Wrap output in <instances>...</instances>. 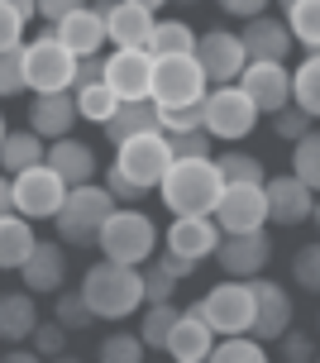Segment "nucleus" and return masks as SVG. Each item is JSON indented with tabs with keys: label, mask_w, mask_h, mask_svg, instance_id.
<instances>
[{
	"label": "nucleus",
	"mask_w": 320,
	"mask_h": 363,
	"mask_svg": "<svg viewBox=\"0 0 320 363\" xmlns=\"http://www.w3.org/2000/svg\"><path fill=\"white\" fill-rule=\"evenodd\" d=\"M82 301L91 306L96 320H125L134 311L143 306V277L139 268H129V263H91L87 277H82Z\"/></svg>",
	"instance_id": "1"
},
{
	"label": "nucleus",
	"mask_w": 320,
	"mask_h": 363,
	"mask_svg": "<svg viewBox=\"0 0 320 363\" xmlns=\"http://www.w3.org/2000/svg\"><path fill=\"white\" fill-rule=\"evenodd\" d=\"M220 191H225V182L211 158H172V167L158 182V196L172 216H211Z\"/></svg>",
	"instance_id": "2"
},
{
	"label": "nucleus",
	"mask_w": 320,
	"mask_h": 363,
	"mask_svg": "<svg viewBox=\"0 0 320 363\" xmlns=\"http://www.w3.org/2000/svg\"><path fill=\"white\" fill-rule=\"evenodd\" d=\"M110 211H115V201H110L106 186H96V182L67 186V201L57 206L53 230H57L62 244H72V249H91V244L101 239V225L110 220Z\"/></svg>",
	"instance_id": "3"
},
{
	"label": "nucleus",
	"mask_w": 320,
	"mask_h": 363,
	"mask_svg": "<svg viewBox=\"0 0 320 363\" xmlns=\"http://www.w3.org/2000/svg\"><path fill=\"white\" fill-rule=\"evenodd\" d=\"M96 249H101L110 263H129V268H139V263H148L153 249H158V225L143 216L139 206H115L110 220L101 225Z\"/></svg>",
	"instance_id": "4"
},
{
	"label": "nucleus",
	"mask_w": 320,
	"mask_h": 363,
	"mask_svg": "<svg viewBox=\"0 0 320 363\" xmlns=\"http://www.w3.org/2000/svg\"><path fill=\"white\" fill-rule=\"evenodd\" d=\"M72 72H77V57L53 38V24L38 29L34 43H24V82L34 96H48V91H72Z\"/></svg>",
	"instance_id": "5"
},
{
	"label": "nucleus",
	"mask_w": 320,
	"mask_h": 363,
	"mask_svg": "<svg viewBox=\"0 0 320 363\" xmlns=\"http://www.w3.org/2000/svg\"><path fill=\"white\" fill-rule=\"evenodd\" d=\"M196 315H201L215 335H249V325H253V291H249V282H239V277L215 282V287L196 301Z\"/></svg>",
	"instance_id": "6"
},
{
	"label": "nucleus",
	"mask_w": 320,
	"mask_h": 363,
	"mask_svg": "<svg viewBox=\"0 0 320 363\" xmlns=\"http://www.w3.org/2000/svg\"><path fill=\"white\" fill-rule=\"evenodd\" d=\"M201 110H206V125L201 129H206L211 139H225V144L249 139L253 125H258V110H253V101L239 86H211L201 96Z\"/></svg>",
	"instance_id": "7"
},
{
	"label": "nucleus",
	"mask_w": 320,
	"mask_h": 363,
	"mask_svg": "<svg viewBox=\"0 0 320 363\" xmlns=\"http://www.w3.org/2000/svg\"><path fill=\"white\" fill-rule=\"evenodd\" d=\"M206 91H211V82H206L196 57H153V91H148V101L158 110L196 106Z\"/></svg>",
	"instance_id": "8"
},
{
	"label": "nucleus",
	"mask_w": 320,
	"mask_h": 363,
	"mask_svg": "<svg viewBox=\"0 0 320 363\" xmlns=\"http://www.w3.org/2000/svg\"><path fill=\"white\" fill-rule=\"evenodd\" d=\"M115 167L148 196V191L162 182V172L172 167V148H167V139H162V129L158 134H139V139L115 144Z\"/></svg>",
	"instance_id": "9"
},
{
	"label": "nucleus",
	"mask_w": 320,
	"mask_h": 363,
	"mask_svg": "<svg viewBox=\"0 0 320 363\" xmlns=\"http://www.w3.org/2000/svg\"><path fill=\"white\" fill-rule=\"evenodd\" d=\"M10 186H15V216H24V220H53L57 206L67 201V182L57 177L48 163L10 177Z\"/></svg>",
	"instance_id": "10"
},
{
	"label": "nucleus",
	"mask_w": 320,
	"mask_h": 363,
	"mask_svg": "<svg viewBox=\"0 0 320 363\" xmlns=\"http://www.w3.org/2000/svg\"><path fill=\"white\" fill-rule=\"evenodd\" d=\"M192 57L201 62V72H206L211 86H234L239 72L249 67L244 43H239V34H230V29H206V34H196V53Z\"/></svg>",
	"instance_id": "11"
},
{
	"label": "nucleus",
	"mask_w": 320,
	"mask_h": 363,
	"mask_svg": "<svg viewBox=\"0 0 320 363\" xmlns=\"http://www.w3.org/2000/svg\"><path fill=\"white\" fill-rule=\"evenodd\" d=\"M249 291H253V325H249V340L258 345H272V340H282L287 330H292V296H287L282 282H267V277H249Z\"/></svg>",
	"instance_id": "12"
},
{
	"label": "nucleus",
	"mask_w": 320,
	"mask_h": 363,
	"mask_svg": "<svg viewBox=\"0 0 320 363\" xmlns=\"http://www.w3.org/2000/svg\"><path fill=\"white\" fill-rule=\"evenodd\" d=\"M215 230L220 235H253V230H263L267 225V196L263 186H225L220 201H215Z\"/></svg>",
	"instance_id": "13"
},
{
	"label": "nucleus",
	"mask_w": 320,
	"mask_h": 363,
	"mask_svg": "<svg viewBox=\"0 0 320 363\" xmlns=\"http://www.w3.org/2000/svg\"><path fill=\"white\" fill-rule=\"evenodd\" d=\"M106 86L115 91V101H148L153 91V53L148 48H115L106 57Z\"/></svg>",
	"instance_id": "14"
},
{
	"label": "nucleus",
	"mask_w": 320,
	"mask_h": 363,
	"mask_svg": "<svg viewBox=\"0 0 320 363\" xmlns=\"http://www.w3.org/2000/svg\"><path fill=\"white\" fill-rule=\"evenodd\" d=\"M234 86L253 101L258 115H277L282 106H292V72H287V62H249Z\"/></svg>",
	"instance_id": "15"
},
{
	"label": "nucleus",
	"mask_w": 320,
	"mask_h": 363,
	"mask_svg": "<svg viewBox=\"0 0 320 363\" xmlns=\"http://www.w3.org/2000/svg\"><path fill=\"white\" fill-rule=\"evenodd\" d=\"M267 258H272V239L263 230H253V235H220V244H215V263L225 268V277H239V282L263 277Z\"/></svg>",
	"instance_id": "16"
},
{
	"label": "nucleus",
	"mask_w": 320,
	"mask_h": 363,
	"mask_svg": "<svg viewBox=\"0 0 320 363\" xmlns=\"http://www.w3.org/2000/svg\"><path fill=\"white\" fill-rule=\"evenodd\" d=\"M101 24H106V38L115 48H148V34H153V15L129 5V0H96L91 5Z\"/></svg>",
	"instance_id": "17"
},
{
	"label": "nucleus",
	"mask_w": 320,
	"mask_h": 363,
	"mask_svg": "<svg viewBox=\"0 0 320 363\" xmlns=\"http://www.w3.org/2000/svg\"><path fill=\"white\" fill-rule=\"evenodd\" d=\"M215 244H220V230H215L211 216H177L167 225V254L187 258L192 268H201L206 258H215Z\"/></svg>",
	"instance_id": "18"
},
{
	"label": "nucleus",
	"mask_w": 320,
	"mask_h": 363,
	"mask_svg": "<svg viewBox=\"0 0 320 363\" xmlns=\"http://www.w3.org/2000/svg\"><path fill=\"white\" fill-rule=\"evenodd\" d=\"M19 277H24V291H34V296H53V291H62V282H67V254H62V244L38 239L34 254L19 263Z\"/></svg>",
	"instance_id": "19"
},
{
	"label": "nucleus",
	"mask_w": 320,
	"mask_h": 363,
	"mask_svg": "<svg viewBox=\"0 0 320 363\" xmlns=\"http://www.w3.org/2000/svg\"><path fill=\"white\" fill-rule=\"evenodd\" d=\"M263 196H267V220L272 225H302V220H311V206H316V191L302 186L292 172L287 177H267Z\"/></svg>",
	"instance_id": "20"
},
{
	"label": "nucleus",
	"mask_w": 320,
	"mask_h": 363,
	"mask_svg": "<svg viewBox=\"0 0 320 363\" xmlns=\"http://www.w3.org/2000/svg\"><path fill=\"white\" fill-rule=\"evenodd\" d=\"M239 43H244V57L249 62H287L292 57V34H287L282 19L258 15L239 29Z\"/></svg>",
	"instance_id": "21"
},
{
	"label": "nucleus",
	"mask_w": 320,
	"mask_h": 363,
	"mask_svg": "<svg viewBox=\"0 0 320 363\" xmlns=\"http://www.w3.org/2000/svg\"><path fill=\"white\" fill-rule=\"evenodd\" d=\"M43 163L53 167L57 177L67 182V186H87V182H96V172H101V158H96V148L82 144V139H53L48 144V153H43Z\"/></svg>",
	"instance_id": "22"
},
{
	"label": "nucleus",
	"mask_w": 320,
	"mask_h": 363,
	"mask_svg": "<svg viewBox=\"0 0 320 363\" xmlns=\"http://www.w3.org/2000/svg\"><path fill=\"white\" fill-rule=\"evenodd\" d=\"M53 38L72 57H101V48H106V24H101V15L91 5H82V10H72L67 19L53 24Z\"/></svg>",
	"instance_id": "23"
},
{
	"label": "nucleus",
	"mask_w": 320,
	"mask_h": 363,
	"mask_svg": "<svg viewBox=\"0 0 320 363\" xmlns=\"http://www.w3.org/2000/svg\"><path fill=\"white\" fill-rule=\"evenodd\" d=\"M72 125H77V101H72V91H48V96H34V106H29V129H34L43 144L67 139Z\"/></svg>",
	"instance_id": "24"
},
{
	"label": "nucleus",
	"mask_w": 320,
	"mask_h": 363,
	"mask_svg": "<svg viewBox=\"0 0 320 363\" xmlns=\"http://www.w3.org/2000/svg\"><path fill=\"white\" fill-rule=\"evenodd\" d=\"M167 354L172 359H196V363H206L211 359V349H215V330L196 315V306H187L177 315V325H172V335H167Z\"/></svg>",
	"instance_id": "25"
},
{
	"label": "nucleus",
	"mask_w": 320,
	"mask_h": 363,
	"mask_svg": "<svg viewBox=\"0 0 320 363\" xmlns=\"http://www.w3.org/2000/svg\"><path fill=\"white\" fill-rule=\"evenodd\" d=\"M38 325L34 291H0V340L5 345H24Z\"/></svg>",
	"instance_id": "26"
},
{
	"label": "nucleus",
	"mask_w": 320,
	"mask_h": 363,
	"mask_svg": "<svg viewBox=\"0 0 320 363\" xmlns=\"http://www.w3.org/2000/svg\"><path fill=\"white\" fill-rule=\"evenodd\" d=\"M101 129H106L110 144H125V139H139V134H158V106L153 101H125V106H115V115Z\"/></svg>",
	"instance_id": "27"
},
{
	"label": "nucleus",
	"mask_w": 320,
	"mask_h": 363,
	"mask_svg": "<svg viewBox=\"0 0 320 363\" xmlns=\"http://www.w3.org/2000/svg\"><path fill=\"white\" fill-rule=\"evenodd\" d=\"M43 153H48V144L38 139L34 129H10L5 144H0V172L5 177H19V172L43 163Z\"/></svg>",
	"instance_id": "28"
},
{
	"label": "nucleus",
	"mask_w": 320,
	"mask_h": 363,
	"mask_svg": "<svg viewBox=\"0 0 320 363\" xmlns=\"http://www.w3.org/2000/svg\"><path fill=\"white\" fill-rule=\"evenodd\" d=\"M34 225L24 216H0V272H19V263L34 254Z\"/></svg>",
	"instance_id": "29"
},
{
	"label": "nucleus",
	"mask_w": 320,
	"mask_h": 363,
	"mask_svg": "<svg viewBox=\"0 0 320 363\" xmlns=\"http://www.w3.org/2000/svg\"><path fill=\"white\" fill-rule=\"evenodd\" d=\"M148 53L153 57H192L196 53V29L187 19H153Z\"/></svg>",
	"instance_id": "30"
},
{
	"label": "nucleus",
	"mask_w": 320,
	"mask_h": 363,
	"mask_svg": "<svg viewBox=\"0 0 320 363\" xmlns=\"http://www.w3.org/2000/svg\"><path fill=\"white\" fill-rule=\"evenodd\" d=\"M211 163H215V172H220V182H225V186H263V182H267L263 158H253V153H244V148L215 153Z\"/></svg>",
	"instance_id": "31"
},
{
	"label": "nucleus",
	"mask_w": 320,
	"mask_h": 363,
	"mask_svg": "<svg viewBox=\"0 0 320 363\" xmlns=\"http://www.w3.org/2000/svg\"><path fill=\"white\" fill-rule=\"evenodd\" d=\"M292 106H302L311 120H320V53H306L292 72Z\"/></svg>",
	"instance_id": "32"
},
{
	"label": "nucleus",
	"mask_w": 320,
	"mask_h": 363,
	"mask_svg": "<svg viewBox=\"0 0 320 363\" xmlns=\"http://www.w3.org/2000/svg\"><path fill=\"white\" fill-rule=\"evenodd\" d=\"M282 24H287V34H292V43L320 53V0H297Z\"/></svg>",
	"instance_id": "33"
},
{
	"label": "nucleus",
	"mask_w": 320,
	"mask_h": 363,
	"mask_svg": "<svg viewBox=\"0 0 320 363\" xmlns=\"http://www.w3.org/2000/svg\"><path fill=\"white\" fill-rule=\"evenodd\" d=\"M72 101H77V120H91V125H106L110 115H115V91L106 82H91V86H77L72 91Z\"/></svg>",
	"instance_id": "34"
},
{
	"label": "nucleus",
	"mask_w": 320,
	"mask_h": 363,
	"mask_svg": "<svg viewBox=\"0 0 320 363\" xmlns=\"http://www.w3.org/2000/svg\"><path fill=\"white\" fill-rule=\"evenodd\" d=\"M177 301H148V311H143V325H139V340L143 349H162L167 345V335H172V325H177Z\"/></svg>",
	"instance_id": "35"
},
{
	"label": "nucleus",
	"mask_w": 320,
	"mask_h": 363,
	"mask_svg": "<svg viewBox=\"0 0 320 363\" xmlns=\"http://www.w3.org/2000/svg\"><path fill=\"white\" fill-rule=\"evenodd\" d=\"M206 363H272V359H267V345H258L249 335H225V340H215Z\"/></svg>",
	"instance_id": "36"
},
{
	"label": "nucleus",
	"mask_w": 320,
	"mask_h": 363,
	"mask_svg": "<svg viewBox=\"0 0 320 363\" xmlns=\"http://www.w3.org/2000/svg\"><path fill=\"white\" fill-rule=\"evenodd\" d=\"M292 177L320 196V134L316 129L306 139H297V148H292Z\"/></svg>",
	"instance_id": "37"
},
{
	"label": "nucleus",
	"mask_w": 320,
	"mask_h": 363,
	"mask_svg": "<svg viewBox=\"0 0 320 363\" xmlns=\"http://www.w3.org/2000/svg\"><path fill=\"white\" fill-rule=\"evenodd\" d=\"M53 320H57L62 330H91V325H96V315H91V306L82 301V291H57Z\"/></svg>",
	"instance_id": "38"
},
{
	"label": "nucleus",
	"mask_w": 320,
	"mask_h": 363,
	"mask_svg": "<svg viewBox=\"0 0 320 363\" xmlns=\"http://www.w3.org/2000/svg\"><path fill=\"white\" fill-rule=\"evenodd\" d=\"M143 340L139 335H106L96 349V363H143Z\"/></svg>",
	"instance_id": "39"
},
{
	"label": "nucleus",
	"mask_w": 320,
	"mask_h": 363,
	"mask_svg": "<svg viewBox=\"0 0 320 363\" xmlns=\"http://www.w3.org/2000/svg\"><path fill=\"white\" fill-rule=\"evenodd\" d=\"M292 277H297V287L320 296V239L316 244H302L297 254H292Z\"/></svg>",
	"instance_id": "40"
},
{
	"label": "nucleus",
	"mask_w": 320,
	"mask_h": 363,
	"mask_svg": "<svg viewBox=\"0 0 320 363\" xmlns=\"http://www.w3.org/2000/svg\"><path fill=\"white\" fill-rule=\"evenodd\" d=\"M139 277H143V301H172L177 277L162 268V258H148V263H139Z\"/></svg>",
	"instance_id": "41"
},
{
	"label": "nucleus",
	"mask_w": 320,
	"mask_h": 363,
	"mask_svg": "<svg viewBox=\"0 0 320 363\" xmlns=\"http://www.w3.org/2000/svg\"><path fill=\"white\" fill-rule=\"evenodd\" d=\"M24 91H29V82H24V43H19L10 53H0V101H15Z\"/></svg>",
	"instance_id": "42"
},
{
	"label": "nucleus",
	"mask_w": 320,
	"mask_h": 363,
	"mask_svg": "<svg viewBox=\"0 0 320 363\" xmlns=\"http://www.w3.org/2000/svg\"><path fill=\"white\" fill-rule=\"evenodd\" d=\"M311 125H316V120H311L302 106H282L277 115H272V134H277V139H287V144L306 139V134H311Z\"/></svg>",
	"instance_id": "43"
},
{
	"label": "nucleus",
	"mask_w": 320,
	"mask_h": 363,
	"mask_svg": "<svg viewBox=\"0 0 320 363\" xmlns=\"http://www.w3.org/2000/svg\"><path fill=\"white\" fill-rule=\"evenodd\" d=\"M172 158H215V139L206 129H192V134H162Z\"/></svg>",
	"instance_id": "44"
},
{
	"label": "nucleus",
	"mask_w": 320,
	"mask_h": 363,
	"mask_svg": "<svg viewBox=\"0 0 320 363\" xmlns=\"http://www.w3.org/2000/svg\"><path fill=\"white\" fill-rule=\"evenodd\" d=\"M29 340H34V354H38V359H57V354L67 349V330L57 325V320H38Z\"/></svg>",
	"instance_id": "45"
},
{
	"label": "nucleus",
	"mask_w": 320,
	"mask_h": 363,
	"mask_svg": "<svg viewBox=\"0 0 320 363\" xmlns=\"http://www.w3.org/2000/svg\"><path fill=\"white\" fill-rule=\"evenodd\" d=\"M320 349H316V335H302V330H287L282 335V363H311Z\"/></svg>",
	"instance_id": "46"
},
{
	"label": "nucleus",
	"mask_w": 320,
	"mask_h": 363,
	"mask_svg": "<svg viewBox=\"0 0 320 363\" xmlns=\"http://www.w3.org/2000/svg\"><path fill=\"white\" fill-rule=\"evenodd\" d=\"M101 186L110 191V201H115V206H139V196H143V191H139V186H134V182H129L115 163H110V172H106V182H101Z\"/></svg>",
	"instance_id": "47"
},
{
	"label": "nucleus",
	"mask_w": 320,
	"mask_h": 363,
	"mask_svg": "<svg viewBox=\"0 0 320 363\" xmlns=\"http://www.w3.org/2000/svg\"><path fill=\"white\" fill-rule=\"evenodd\" d=\"M24 43V19L10 10V5H0V53H10Z\"/></svg>",
	"instance_id": "48"
},
{
	"label": "nucleus",
	"mask_w": 320,
	"mask_h": 363,
	"mask_svg": "<svg viewBox=\"0 0 320 363\" xmlns=\"http://www.w3.org/2000/svg\"><path fill=\"white\" fill-rule=\"evenodd\" d=\"M87 0H34V15L43 19V24H57V19H67L72 10H82Z\"/></svg>",
	"instance_id": "49"
},
{
	"label": "nucleus",
	"mask_w": 320,
	"mask_h": 363,
	"mask_svg": "<svg viewBox=\"0 0 320 363\" xmlns=\"http://www.w3.org/2000/svg\"><path fill=\"white\" fill-rule=\"evenodd\" d=\"M91 82H106V57H77L72 91H77V86H91Z\"/></svg>",
	"instance_id": "50"
},
{
	"label": "nucleus",
	"mask_w": 320,
	"mask_h": 363,
	"mask_svg": "<svg viewBox=\"0 0 320 363\" xmlns=\"http://www.w3.org/2000/svg\"><path fill=\"white\" fill-rule=\"evenodd\" d=\"M225 15H234V19H258V15H267V0H215Z\"/></svg>",
	"instance_id": "51"
},
{
	"label": "nucleus",
	"mask_w": 320,
	"mask_h": 363,
	"mask_svg": "<svg viewBox=\"0 0 320 363\" xmlns=\"http://www.w3.org/2000/svg\"><path fill=\"white\" fill-rule=\"evenodd\" d=\"M0 216H15V186L5 172H0Z\"/></svg>",
	"instance_id": "52"
},
{
	"label": "nucleus",
	"mask_w": 320,
	"mask_h": 363,
	"mask_svg": "<svg viewBox=\"0 0 320 363\" xmlns=\"http://www.w3.org/2000/svg\"><path fill=\"white\" fill-rule=\"evenodd\" d=\"M162 268H167V272H172V277H177V282H182V277H192V263H187V258H172V254H162Z\"/></svg>",
	"instance_id": "53"
},
{
	"label": "nucleus",
	"mask_w": 320,
	"mask_h": 363,
	"mask_svg": "<svg viewBox=\"0 0 320 363\" xmlns=\"http://www.w3.org/2000/svg\"><path fill=\"white\" fill-rule=\"evenodd\" d=\"M0 5H10V10H15V15L24 19V24L34 19V0H0Z\"/></svg>",
	"instance_id": "54"
},
{
	"label": "nucleus",
	"mask_w": 320,
	"mask_h": 363,
	"mask_svg": "<svg viewBox=\"0 0 320 363\" xmlns=\"http://www.w3.org/2000/svg\"><path fill=\"white\" fill-rule=\"evenodd\" d=\"M0 363H43V359H38L34 349H10V354H5Z\"/></svg>",
	"instance_id": "55"
},
{
	"label": "nucleus",
	"mask_w": 320,
	"mask_h": 363,
	"mask_svg": "<svg viewBox=\"0 0 320 363\" xmlns=\"http://www.w3.org/2000/svg\"><path fill=\"white\" fill-rule=\"evenodd\" d=\"M129 5H139V10H148V15H158V10L167 5V0H129Z\"/></svg>",
	"instance_id": "56"
},
{
	"label": "nucleus",
	"mask_w": 320,
	"mask_h": 363,
	"mask_svg": "<svg viewBox=\"0 0 320 363\" xmlns=\"http://www.w3.org/2000/svg\"><path fill=\"white\" fill-rule=\"evenodd\" d=\"M311 225H316V235H320V196H316V206H311Z\"/></svg>",
	"instance_id": "57"
},
{
	"label": "nucleus",
	"mask_w": 320,
	"mask_h": 363,
	"mask_svg": "<svg viewBox=\"0 0 320 363\" xmlns=\"http://www.w3.org/2000/svg\"><path fill=\"white\" fill-rule=\"evenodd\" d=\"M43 363H82V359H67V354H57V359H43Z\"/></svg>",
	"instance_id": "58"
},
{
	"label": "nucleus",
	"mask_w": 320,
	"mask_h": 363,
	"mask_svg": "<svg viewBox=\"0 0 320 363\" xmlns=\"http://www.w3.org/2000/svg\"><path fill=\"white\" fill-rule=\"evenodd\" d=\"M5 134H10V129H5V110H0V144H5Z\"/></svg>",
	"instance_id": "59"
},
{
	"label": "nucleus",
	"mask_w": 320,
	"mask_h": 363,
	"mask_svg": "<svg viewBox=\"0 0 320 363\" xmlns=\"http://www.w3.org/2000/svg\"><path fill=\"white\" fill-rule=\"evenodd\" d=\"M277 5H282V15H287V10H292V5H297V0H277Z\"/></svg>",
	"instance_id": "60"
},
{
	"label": "nucleus",
	"mask_w": 320,
	"mask_h": 363,
	"mask_svg": "<svg viewBox=\"0 0 320 363\" xmlns=\"http://www.w3.org/2000/svg\"><path fill=\"white\" fill-rule=\"evenodd\" d=\"M177 5H201V0H177Z\"/></svg>",
	"instance_id": "61"
},
{
	"label": "nucleus",
	"mask_w": 320,
	"mask_h": 363,
	"mask_svg": "<svg viewBox=\"0 0 320 363\" xmlns=\"http://www.w3.org/2000/svg\"><path fill=\"white\" fill-rule=\"evenodd\" d=\"M172 363H196V359H172Z\"/></svg>",
	"instance_id": "62"
},
{
	"label": "nucleus",
	"mask_w": 320,
	"mask_h": 363,
	"mask_svg": "<svg viewBox=\"0 0 320 363\" xmlns=\"http://www.w3.org/2000/svg\"><path fill=\"white\" fill-rule=\"evenodd\" d=\"M316 335H320V315H316Z\"/></svg>",
	"instance_id": "63"
},
{
	"label": "nucleus",
	"mask_w": 320,
	"mask_h": 363,
	"mask_svg": "<svg viewBox=\"0 0 320 363\" xmlns=\"http://www.w3.org/2000/svg\"><path fill=\"white\" fill-rule=\"evenodd\" d=\"M311 363H320V354H316V359H311Z\"/></svg>",
	"instance_id": "64"
}]
</instances>
